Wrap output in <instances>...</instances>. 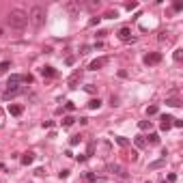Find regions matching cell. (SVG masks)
Here are the masks:
<instances>
[{"label": "cell", "mask_w": 183, "mask_h": 183, "mask_svg": "<svg viewBox=\"0 0 183 183\" xmlns=\"http://www.w3.org/2000/svg\"><path fill=\"white\" fill-rule=\"evenodd\" d=\"M138 127H140L142 132H146V129H151V121H140V123H138Z\"/></svg>", "instance_id": "obj_21"}, {"label": "cell", "mask_w": 183, "mask_h": 183, "mask_svg": "<svg viewBox=\"0 0 183 183\" xmlns=\"http://www.w3.org/2000/svg\"><path fill=\"white\" fill-rule=\"evenodd\" d=\"M108 170L110 172H114V175H119V177H123V179H127V172L123 170V166H119V164H110L108 166Z\"/></svg>", "instance_id": "obj_8"}, {"label": "cell", "mask_w": 183, "mask_h": 183, "mask_svg": "<svg viewBox=\"0 0 183 183\" xmlns=\"http://www.w3.org/2000/svg\"><path fill=\"white\" fill-rule=\"evenodd\" d=\"M125 9H127V11H134V9H138V2H127Z\"/></svg>", "instance_id": "obj_28"}, {"label": "cell", "mask_w": 183, "mask_h": 183, "mask_svg": "<svg viewBox=\"0 0 183 183\" xmlns=\"http://www.w3.org/2000/svg\"><path fill=\"white\" fill-rule=\"evenodd\" d=\"M177 181V175H175V172H170V175H168V183H175Z\"/></svg>", "instance_id": "obj_37"}, {"label": "cell", "mask_w": 183, "mask_h": 183, "mask_svg": "<svg viewBox=\"0 0 183 183\" xmlns=\"http://www.w3.org/2000/svg\"><path fill=\"white\" fill-rule=\"evenodd\" d=\"M159 41H170V37H168V33H162V35H159Z\"/></svg>", "instance_id": "obj_34"}, {"label": "cell", "mask_w": 183, "mask_h": 183, "mask_svg": "<svg viewBox=\"0 0 183 183\" xmlns=\"http://www.w3.org/2000/svg\"><path fill=\"white\" fill-rule=\"evenodd\" d=\"M146 183H151V181H146Z\"/></svg>", "instance_id": "obj_41"}, {"label": "cell", "mask_w": 183, "mask_h": 183, "mask_svg": "<svg viewBox=\"0 0 183 183\" xmlns=\"http://www.w3.org/2000/svg\"><path fill=\"white\" fill-rule=\"evenodd\" d=\"M80 78H82V71H76L69 80H67V84H69V89H78V82H80Z\"/></svg>", "instance_id": "obj_9"}, {"label": "cell", "mask_w": 183, "mask_h": 183, "mask_svg": "<svg viewBox=\"0 0 183 183\" xmlns=\"http://www.w3.org/2000/svg\"><path fill=\"white\" fill-rule=\"evenodd\" d=\"M63 9H65L71 17H76V15H80V11H82V2H80V0H67V2L63 4Z\"/></svg>", "instance_id": "obj_3"}, {"label": "cell", "mask_w": 183, "mask_h": 183, "mask_svg": "<svg viewBox=\"0 0 183 183\" xmlns=\"http://www.w3.org/2000/svg\"><path fill=\"white\" fill-rule=\"evenodd\" d=\"M106 65H108V58H95L91 65H89V69H91V71H97V69H101V67H106Z\"/></svg>", "instance_id": "obj_7"}, {"label": "cell", "mask_w": 183, "mask_h": 183, "mask_svg": "<svg viewBox=\"0 0 183 183\" xmlns=\"http://www.w3.org/2000/svg\"><path fill=\"white\" fill-rule=\"evenodd\" d=\"M84 89H86V93H95V86H93V84H86Z\"/></svg>", "instance_id": "obj_38"}, {"label": "cell", "mask_w": 183, "mask_h": 183, "mask_svg": "<svg viewBox=\"0 0 183 183\" xmlns=\"http://www.w3.org/2000/svg\"><path fill=\"white\" fill-rule=\"evenodd\" d=\"M73 123H76V119H73V116H65V119H63V127H71Z\"/></svg>", "instance_id": "obj_20"}, {"label": "cell", "mask_w": 183, "mask_h": 183, "mask_svg": "<svg viewBox=\"0 0 183 183\" xmlns=\"http://www.w3.org/2000/svg\"><path fill=\"white\" fill-rule=\"evenodd\" d=\"M95 146H97L95 142H91V144H89V153H86V157H89V155H93V153H95Z\"/></svg>", "instance_id": "obj_32"}, {"label": "cell", "mask_w": 183, "mask_h": 183, "mask_svg": "<svg viewBox=\"0 0 183 183\" xmlns=\"http://www.w3.org/2000/svg\"><path fill=\"white\" fill-rule=\"evenodd\" d=\"M9 114H13V116H20L22 112H24V106H20V103H9Z\"/></svg>", "instance_id": "obj_10"}, {"label": "cell", "mask_w": 183, "mask_h": 183, "mask_svg": "<svg viewBox=\"0 0 183 183\" xmlns=\"http://www.w3.org/2000/svg\"><path fill=\"white\" fill-rule=\"evenodd\" d=\"M162 52H149L146 56H144V65H157V63H162Z\"/></svg>", "instance_id": "obj_4"}, {"label": "cell", "mask_w": 183, "mask_h": 183, "mask_svg": "<svg viewBox=\"0 0 183 183\" xmlns=\"http://www.w3.org/2000/svg\"><path fill=\"white\" fill-rule=\"evenodd\" d=\"M172 125H175V127H183V121L181 119H172Z\"/></svg>", "instance_id": "obj_33"}, {"label": "cell", "mask_w": 183, "mask_h": 183, "mask_svg": "<svg viewBox=\"0 0 183 183\" xmlns=\"http://www.w3.org/2000/svg\"><path fill=\"white\" fill-rule=\"evenodd\" d=\"M22 91H24V89H22ZM22 91H4V93H2V99H4V101H9V99H13V97L22 95Z\"/></svg>", "instance_id": "obj_14"}, {"label": "cell", "mask_w": 183, "mask_h": 183, "mask_svg": "<svg viewBox=\"0 0 183 183\" xmlns=\"http://www.w3.org/2000/svg\"><path fill=\"white\" fill-rule=\"evenodd\" d=\"M89 108H91V110H99V108H101V99H99V97H97V99H91V101H89Z\"/></svg>", "instance_id": "obj_17"}, {"label": "cell", "mask_w": 183, "mask_h": 183, "mask_svg": "<svg viewBox=\"0 0 183 183\" xmlns=\"http://www.w3.org/2000/svg\"><path fill=\"white\" fill-rule=\"evenodd\" d=\"M157 112H159L157 106H149V108H146V114H149V116H153V114H157Z\"/></svg>", "instance_id": "obj_23"}, {"label": "cell", "mask_w": 183, "mask_h": 183, "mask_svg": "<svg viewBox=\"0 0 183 183\" xmlns=\"http://www.w3.org/2000/svg\"><path fill=\"white\" fill-rule=\"evenodd\" d=\"M129 157H132V162H138V153H136V151H132V155H129Z\"/></svg>", "instance_id": "obj_39"}, {"label": "cell", "mask_w": 183, "mask_h": 183, "mask_svg": "<svg viewBox=\"0 0 183 183\" xmlns=\"http://www.w3.org/2000/svg\"><path fill=\"white\" fill-rule=\"evenodd\" d=\"M9 67H11V60H2V63H0V76H4Z\"/></svg>", "instance_id": "obj_19"}, {"label": "cell", "mask_w": 183, "mask_h": 183, "mask_svg": "<svg viewBox=\"0 0 183 183\" xmlns=\"http://www.w3.org/2000/svg\"><path fill=\"white\" fill-rule=\"evenodd\" d=\"M7 22L13 30H24L28 26V13L22 11V9H13L9 15H7Z\"/></svg>", "instance_id": "obj_1"}, {"label": "cell", "mask_w": 183, "mask_h": 183, "mask_svg": "<svg viewBox=\"0 0 183 183\" xmlns=\"http://www.w3.org/2000/svg\"><path fill=\"white\" fill-rule=\"evenodd\" d=\"M2 35H4V30H2V28H0V37H2Z\"/></svg>", "instance_id": "obj_40"}, {"label": "cell", "mask_w": 183, "mask_h": 183, "mask_svg": "<svg viewBox=\"0 0 183 183\" xmlns=\"http://www.w3.org/2000/svg\"><path fill=\"white\" fill-rule=\"evenodd\" d=\"M166 103H168V106H172V108H179V106H181V101H179V99H166Z\"/></svg>", "instance_id": "obj_24"}, {"label": "cell", "mask_w": 183, "mask_h": 183, "mask_svg": "<svg viewBox=\"0 0 183 183\" xmlns=\"http://www.w3.org/2000/svg\"><path fill=\"white\" fill-rule=\"evenodd\" d=\"M172 9H175V11H181V9H183V2H181V0H177V2L172 4Z\"/></svg>", "instance_id": "obj_30"}, {"label": "cell", "mask_w": 183, "mask_h": 183, "mask_svg": "<svg viewBox=\"0 0 183 183\" xmlns=\"http://www.w3.org/2000/svg\"><path fill=\"white\" fill-rule=\"evenodd\" d=\"M134 144H136L138 149H144V146H146V140H144L142 136H136L134 138Z\"/></svg>", "instance_id": "obj_18"}, {"label": "cell", "mask_w": 183, "mask_h": 183, "mask_svg": "<svg viewBox=\"0 0 183 183\" xmlns=\"http://www.w3.org/2000/svg\"><path fill=\"white\" fill-rule=\"evenodd\" d=\"M99 7V0H91V2H82V9H89V11H95Z\"/></svg>", "instance_id": "obj_16"}, {"label": "cell", "mask_w": 183, "mask_h": 183, "mask_svg": "<svg viewBox=\"0 0 183 183\" xmlns=\"http://www.w3.org/2000/svg\"><path fill=\"white\" fill-rule=\"evenodd\" d=\"M80 140H82V136H73L71 140H69V144H71V146H78V144H80Z\"/></svg>", "instance_id": "obj_25"}, {"label": "cell", "mask_w": 183, "mask_h": 183, "mask_svg": "<svg viewBox=\"0 0 183 183\" xmlns=\"http://www.w3.org/2000/svg\"><path fill=\"white\" fill-rule=\"evenodd\" d=\"M106 17H108V20H116V17H119V11H108Z\"/></svg>", "instance_id": "obj_27"}, {"label": "cell", "mask_w": 183, "mask_h": 183, "mask_svg": "<svg viewBox=\"0 0 183 183\" xmlns=\"http://www.w3.org/2000/svg\"><path fill=\"white\" fill-rule=\"evenodd\" d=\"M20 162H22V164H24V166H30V164H33V162H35V153H33V151H28V153H24V155H22V159H20Z\"/></svg>", "instance_id": "obj_11"}, {"label": "cell", "mask_w": 183, "mask_h": 183, "mask_svg": "<svg viewBox=\"0 0 183 183\" xmlns=\"http://www.w3.org/2000/svg\"><path fill=\"white\" fill-rule=\"evenodd\" d=\"M65 110H67V112H73V110H76V106H73L71 101H67V103H65Z\"/></svg>", "instance_id": "obj_29"}, {"label": "cell", "mask_w": 183, "mask_h": 183, "mask_svg": "<svg viewBox=\"0 0 183 183\" xmlns=\"http://www.w3.org/2000/svg\"><path fill=\"white\" fill-rule=\"evenodd\" d=\"M119 39H121V41H125V43H127V41H134V37H132V30H129L127 26H123V28L119 30Z\"/></svg>", "instance_id": "obj_5"}, {"label": "cell", "mask_w": 183, "mask_h": 183, "mask_svg": "<svg viewBox=\"0 0 183 183\" xmlns=\"http://www.w3.org/2000/svg\"><path fill=\"white\" fill-rule=\"evenodd\" d=\"M162 123H159V127H162V132H168L170 127H172V116H168V114H162V119H159Z\"/></svg>", "instance_id": "obj_6"}, {"label": "cell", "mask_w": 183, "mask_h": 183, "mask_svg": "<svg viewBox=\"0 0 183 183\" xmlns=\"http://www.w3.org/2000/svg\"><path fill=\"white\" fill-rule=\"evenodd\" d=\"M39 73H41L43 78H54V76H56L54 67H41V69H39Z\"/></svg>", "instance_id": "obj_12"}, {"label": "cell", "mask_w": 183, "mask_h": 183, "mask_svg": "<svg viewBox=\"0 0 183 183\" xmlns=\"http://www.w3.org/2000/svg\"><path fill=\"white\" fill-rule=\"evenodd\" d=\"M101 22V17H91V22H89V26H97Z\"/></svg>", "instance_id": "obj_31"}, {"label": "cell", "mask_w": 183, "mask_h": 183, "mask_svg": "<svg viewBox=\"0 0 183 183\" xmlns=\"http://www.w3.org/2000/svg\"><path fill=\"white\" fill-rule=\"evenodd\" d=\"M172 58H175L177 63H179V60H181V58H183V50H181V47H177V50H175V54H172Z\"/></svg>", "instance_id": "obj_22"}, {"label": "cell", "mask_w": 183, "mask_h": 183, "mask_svg": "<svg viewBox=\"0 0 183 183\" xmlns=\"http://www.w3.org/2000/svg\"><path fill=\"white\" fill-rule=\"evenodd\" d=\"M58 177H60V179H67V177H69V170H60Z\"/></svg>", "instance_id": "obj_36"}, {"label": "cell", "mask_w": 183, "mask_h": 183, "mask_svg": "<svg viewBox=\"0 0 183 183\" xmlns=\"http://www.w3.org/2000/svg\"><path fill=\"white\" fill-rule=\"evenodd\" d=\"M164 164H166V159H164V157H159V159H155V162H151L146 168H149V170H155V168H162Z\"/></svg>", "instance_id": "obj_13"}, {"label": "cell", "mask_w": 183, "mask_h": 183, "mask_svg": "<svg viewBox=\"0 0 183 183\" xmlns=\"http://www.w3.org/2000/svg\"><path fill=\"white\" fill-rule=\"evenodd\" d=\"M28 22H30L35 28H41L43 22H46V7L33 4V9H30V13H28Z\"/></svg>", "instance_id": "obj_2"}, {"label": "cell", "mask_w": 183, "mask_h": 183, "mask_svg": "<svg viewBox=\"0 0 183 183\" xmlns=\"http://www.w3.org/2000/svg\"><path fill=\"white\" fill-rule=\"evenodd\" d=\"M65 63H67V65H73V63H76V56H67Z\"/></svg>", "instance_id": "obj_35"}, {"label": "cell", "mask_w": 183, "mask_h": 183, "mask_svg": "<svg viewBox=\"0 0 183 183\" xmlns=\"http://www.w3.org/2000/svg\"><path fill=\"white\" fill-rule=\"evenodd\" d=\"M114 142H116L119 146H123V149H127V146H129V140H127L125 136H116V138H114Z\"/></svg>", "instance_id": "obj_15"}, {"label": "cell", "mask_w": 183, "mask_h": 183, "mask_svg": "<svg viewBox=\"0 0 183 183\" xmlns=\"http://www.w3.org/2000/svg\"><path fill=\"white\" fill-rule=\"evenodd\" d=\"M149 142H151V144H159V136H157V134H151V136H149Z\"/></svg>", "instance_id": "obj_26"}]
</instances>
